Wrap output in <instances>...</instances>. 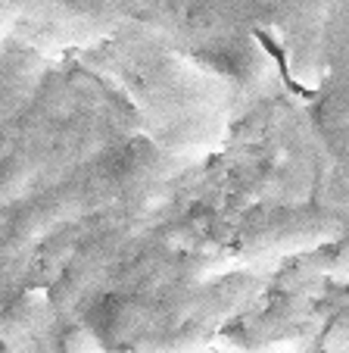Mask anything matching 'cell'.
<instances>
[{
    "label": "cell",
    "mask_w": 349,
    "mask_h": 353,
    "mask_svg": "<svg viewBox=\"0 0 349 353\" xmlns=\"http://www.w3.org/2000/svg\"><path fill=\"white\" fill-rule=\"evenodd\" d=\"M150 163V144L138 141L103 166L81 169V172L50 185L47 191L28 197L16 213H10L0 222V275H13L34 250V244H41L60 225H69V222L112 203L119 194H125L134 181L144 179Z\"/></svg>",
    "instance_id": "cell-1"
},
{
    "label": "cell",
    "mask_w": 349,
    "mask_h": 353,
    "mask_svg": "<svg viewBox=\"0 0 349 353\" xmlns=\"http://www.w3.org/2000/svg\"><path fill=\"white\" fill-rule=\"evenodd\" d=\"M343 228V222L330 213H315V210H303V213H271L265 219H256L244 225L231 247L224 250L228 256H265V254H284V250H299V247H312L330 241Z\"/></svg>",
    "instance_id": "cell-2"
},
{
    "label": "cell",
    "mask_w": 349,
    "mask_h": 353,
    "mask_svg": "<svg viewBox=\"0 0 349 353\" xmlns=\"http://www.w3.org/2000/svg\"><path fill=\"white\" fill-rule=\"evenodd\" d=\"M122 232H103V238H94L91 244H85L78 254L72 256V263L66 266V272L56 279L50 291V310H56L60 316H69L85 303V297L94 291L100 272L106 269V263L116 256L119 250Z\"/></svg>",
    "instance_id": "cell-3"
},
{
    "label": "cell",
    "mask_w": 349,
    "mask_h": 353,
    "mask_svg": "<svg viewBox=\"0 0 349 353\" xmlns=\"http://www.w3.org/2000/svg\"><path fill=\"white\" fill-rule=\"evenodd\" d=\"M318 272H324L328 279H346L349 275V238L337 247L330 256H324L321 263H315Z\"/></svg>",
    "instance_id": "cell-4"
}]
</instances>
